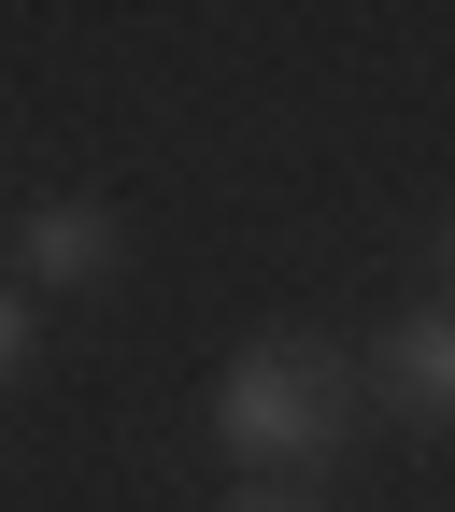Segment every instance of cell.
I'll list each match as a JSON object with an SVG mask.
<instances>
[{
  "label": "cell",
  "mask_w": 455,
  "mask_h": 512,
  "mask_svg": "<svg viewBox=\"0 0 455 512\" xmlns=\"http://www.w3.org/2000/svg\"><path fill=\"white\" fill-rule=\"evenodd\" d=\"M356 356L342 342H313V328H256L228 370H214V441H228V470L256 484H299V470H328L342 456V427H356Z\"/></svg>",
  "instance_id": "obj_1"
},
{
  "label": "cell",
  "mask_w": 455,
  "mask_h": 512,
  "mask_svg": "<svg viewBox=\"0 0 455 512\" xmlns=\"http://www.w3.org/2000/svg\"><path fill=\"white\" fill-rule=\"evenodd\" d=\"M370 399L399 427H455V299H413L399 328L370 342Z\"/></svg>",
  "instance_id": "obj_2"
},
{
  "label": "cell",
  "mask_w": 455,
  "mask_h": 512,
  "mask_svg": "<svg viewBox=\"0 0 455 512\" xmlns=\"http://www.w3.org/2000/svg\"><path fill=\"white\" fill-rule=\"evenodd\" d=\"M114 256H128L114 200H43L29 214V285H114Z\"/></svg>",
  "instance_id": "obj_3"
},
{
  "label": "cell",
  "mask_w": 455,
  "mask_h": 512,
  "mask_svg": "<svg viewBox=\"0 0 455 512\" xmlns=\"http://www.w3.org/2000/svg\"><path fill=\"white\" fill-rule=\"evenodd\" d=\"M29 342H43V313H29V285H0V384H29Z\"/></svg>",
  "instance_id": "obj_4"
},
{
  "label": "cell",
  "mask_w": 455,
  "mask_h": 512,
  "mask_svg": "<svg viewBox=\"0 0 455 512\" xmlns=\"http://www.w3.org/2000/svg\"><path fill=\"white\" fill-rule=\"evenodd\" d=\"M228 512H328V498H313V484H242Z\"/></svg>",
  "instance_id": "obj_5"
},
{
  "label": "cell",
  "mask_w": 455,
  "mask_h": 512,
  "mask_svg": "<svg viewBox=\"0 0 455 512\" xmlns=\"http://www.w3.org/2000/svg\"><path fill=\"white\" fill-rule=\"evenodd\" d=\"M441 299H455V214H441Z\"/></svg>",
  "instance_id": "obj_6"
}]
</instances>
